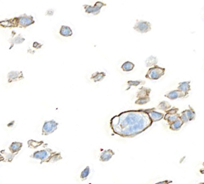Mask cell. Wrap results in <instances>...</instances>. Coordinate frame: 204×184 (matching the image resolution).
Here are the masks:
<instances>
[{"label": "cell", "instance_id": "6da1fadb", "mask_svg": "<svg viewBox=\"0 0 204 184\" xmlns=\"http://www.w3.org/2000/svg\"><path fill=\"white\" fill-rule=\"evenodd\" d=\"M153 123L144 110H129L113 117L110 121V126L117 135L133 137L150 128Z\"/></svg>", "mask_w": 204, "mask_h": 184}, {"label": "cell", "instance_id": "7a4b0ae2", "mask_svg": "<svg viewBox=\"0 0 204 184\" xmlns=\"http://www.w3.org/2000/svg\"><path fill=\"white\" fill-rule=\"evenodd\" d=\"M165 73V68L154 65L150 68L145 75V77L150 80H158L164 75Z\"/></svg>", "mask_w": 204, "mask_h": 184}, {"label": "cell", "instance_id": "3957f363", "mask_svg": "<svg viewBox=\"0 0 204 184\" xmlns=\"http://www.w3.org/2000/svg\"><path fill=\"white\" fill-rule=\"evenodd\" d=\"M106 5H107L106 3H104L102 2H97L94 6H91V5H84V8L86 13L97 15L100 13L101 9L104 6H106Z\"/></svg>", "mask_w": 204, "mask_h": 184}, {"label": "cell", "instance_id": "277c9868", "mask_svg": "<svg viewBox=\"0 0 204 184\" xmlns=\"http://www.w3.org/2000/svg\"><path fill=\"white\" fill-rule=\"evenodd\" d=\"M134 30L140 33H147L151 31V24L148 21H139L133 27Z\"/></svg>", "mask_w": 204, "mask_h": 184}, {"label": "cell", "instance_id": "5b68a950", "mask_svg": "<svg viewBox=\"0 0 204 184\" xmlns=\"http://www.w3.org/2000/svg\"><path fill=\"white\" fill-rule=\"evenodd\" d=\"M179 109L178 108H170L169 110L166 112V114L164 116V119L166 120V122L170 125L174 121H176L180 117V114H178V112Z\"/></svg>", "mask_w": 204, "mask_h": 184}, {"label": "cell", "instance_id": "8992f818", "mask_svg": "<svg viewBox=\"0 0 204 184\" xmlns=\"http://www.w3.org/2000/svg\"><path fill=\"white\" fill-rule=\"evenodd\" d=\"M19 27L27 28L34 23L33 17L31 15H27V14H23L18 17Z\"/></svg>", "mask_w": 204, "mask_h": 184}, {"label": "cell", "instance_id": "52a82bcc", "mask_svg": "<svg viewBox=\"0 0 204 184\" xmlns=\"http://www.w3.org/2000/svg\"><path fill=\"white\" fill-rule=\"evenodd\" d=\"M54 153H53L50 149H49V150H43L34 153L33 155V157L36 159H39L42 162H44V161H49L50 158Z\"/></svg>", "mask_w": 204, "mask_h": 184}, {"label": "cell", "instance_id": "ba28073f", "mask_svg": "<svg viewBox=\"0 0 204 184\" xmlns=\"http://www.w3.org/2000/svg\"><path fill=\"white\" fill-rule=\"evenodd\" d=\"M196 118V112L190 106V109L183 111L181 114L180 115L179 118L182 120L184 123L188 122L189 121L194 120Z\"/></svg>", "mask_w": 204, "mask_h": 184}, {"label": "cell", "instance_id": "9c48e42d", "mask_svg": "<svg viewBox=\"0 0 204 184\" xmlns=\"http://www.w3.org/2000/svg\"><path fill=\"white\" fill-rule=\"evenodd\" d=\"M58 125V123H56L55 120H51L49 122H45L43 128V134L44 135H48L53 133L57 129Z\"/></svg>", "mask_w": 204, "mask_h": 184}, {"label": "cell", "instance_id": "30bf717a", "mask_svg": "<svg viewBox=\"0 0 204 184\" xmlns=\"http://www.w3.org/2000/svg\"><path fill=\"white\" fill-rule=\"evenodd\" d=\"M154 110H155L154 108L148 109V110H144L146 112L148 113L150 119L152 120L153 122H159V121L161 120L163 118H164V114H163L162 113L156 112Z\"/></svg>", "mask_w": 204, "mask_h": 184}, {"label": "cell", "instance_id": "8fae6325", "mask_svg": "<svg viewBox=\"0 0 204 184\" xmlns=\"http://www.w3.org/2000/svg\"><path fill=\"white\" fill-rule=\"evenodd\" d=\"M0 26L3 28L19 27L18 17H14L13 19H6V20L0 21Z\"/></svg>", "mask_w": 204, "mask_h": 184}, {"label": "cell", "instance_id": "7c38bea8", "mask_svg": "<svg viewBox=\"0 0 204 184\" xmlns=\"http://www.w3.org/2000/svg\"><path fill=\"white\" fill-rule=\"evenodd\" d=\"M165 96V97H167L168 99H169L170 100H176L177 99H180V98H185L188 95L178 89V90H174L169 92V93L166 94Z\"/></svg>", "mask_w": 204, "mask_h": 184}, {"label": "cell", "instance_id": "4fadbf2b", "mask_svg": "<svg viewBox=\"0 0 204 184\" xmlns=\"http://www.w3.org/2000/svg\"><path fill=\"white\" fill-rule=\"evenodd\" d=\"M8 77L9 83L17 81V80H19L24 78L21 71H11L8 73Z\"/></svg>", "mask_w": 204, "mask_h": 184}, {"label": "cell", "instance_id": "5bb4252c", "mask_svg": "<svg viewBox=\"0 0 204 184\" xmlns=\"http://www.w3.org/2000/svg\"><path fill=\"white\" fill-rule=\"evenodd\" d=\"M114 154L115 153L112 149H108V150L104 151L100 154V160L101 162H107V161H109L113 157Z\"/></svg>", "mask_w": 204, "mask_h": 184}, {"label": "cell", "instance_id": "9a60e30c", "mask_svg": "<svg viewBox=\"0 0 204 184\" xmlns=\"http://www.w3.org/2000/svg\"><path fill=\"white\" fill-rule=\"evenodd\" d=\"M178 89L180 90L182 93H185L186 94L188 95L189 91L190 90V81H186V82H182L178 85Z\"/></svg>", "mask_w": 204, "mask_h": 184}, {"label": "cell", "instance_id": "2e32d148", "mask_svg": "<svg viewBox=\"0 0 204 184\" xmlns=\"http://www.w3.org/2000/svg\"><path fill=\"white\" fill-rule=\"evenodd\" d=\"M106 74L104 72H96L95 73H93L91 76V79L94 80V82L97 83L100 82L103 79L106 77Z\"/></svg>", "mask_w": 204, "mask_h": 184}, {"label": "cell", "instance_id": "e0dca14e", "mask_svg": "<svg viewBox=\"0 0 204 184\" xmlns=\"http://www.w3.org/2000/svg\"><path fill=\"white\" fill-rule=\"evenodd\" d=\"M59 32L61 36L65 37H69L72 35V31L71 28L65 25H63L61 27Z\"/></svg>", "mask_w": 204, "mask_h": 184}, {"label": "cell", "instance_id": "ac0fdd59", "mask_svg": "<svg viewBox=\"0 0 204 184\" xmlns=\"http://www.w3.org/2000/svg\"><path fill=\"white\" fill-rule=\"evenodd\" d=\"M183 124H184V123L182 122V120L180 118H178L176 121H174V122H172L169 125H170V129L171 130L176 131H178L181 129Z\"/></svg>", "mask_w": 204, "mask_h": 184}, {"label": "cell", "instance_id": "d6986e66", "mask_svg": "<svg viewBox=\"0 0 204 184\" xmlns=\"http://www.w3.org/2000/svg\"><path fill=\"white\" fill-rule=\"evenodd\" d=\"M151 92V89L150 88L147 87H141L140 88L139 90V92L137 94V98H141L144 96H149L150 93Z\"/></svg>", "mask_w": 204, "mask_h": 184}, {"label": "cell", "instance_id": "ffe728a7", "mask_svg": "<svg viewBox=\"0 0 204 184\" xmlns=\"http://www.w3.org/2000/svg\"><path fill=\"white\" fill-rule=\"evenodd\" d=\"M157 63H158V60H157L156 57L153 56L149 57L145 61V64L147 67L154 66L157 64Z\"/></svg>", "mask_w": 204, "mask_h": 184}, {"label": "cell", "instance_id": "44dd1931", "mask_svg": "<svg viewBox=\"0 0 204 184\" xmlns=\"http://www.w3.org/2000/svg\"><path fill=\"white\" fill-rule=\"evenodd\" d=\"M134 67H135V65H134L133 63L129 61H125L124 64L121 65V69L125 72H129L132 71Z\"/></svg>", "mask_w": 204, "mask_h": 184}, {"label": "cell", "instance_id": "7402d4cb", "mask_svg": "<svg viewBox=\"0 0 204 184\" xmlns=\"http://www.w3.org/2000/svg\"><path fill=\"white\" fill-rule=\"evenodd\" d=\"M21 147H22V144L21 143L15 142V143H13L11 145V146L9 147V150L11 151V153H17L19 151H20Z\"/></svg>", "mask_w": 204, "mask_h": 184}, {"label": "cell", "instance_id": "603a6c76", "mask_svg": "<svg viewBox=\"0 0 204 184\" xmlns=\"http://www.w3.org/2000/svg\"><path fill=\"white\" fill-rule=\"evenodd\" d=\"M157 108H158L159 110L166 112L169 109L171 108V105L166 101H162L160 103V104L157 106Z\"/></svg>", "mask_w": 204, "mask_h": 184}, {"label": "cell", "instance_id": "cb8c5ba5", "mask_svg": "<svg viewBox=\"0 0 204 184\" xmlns=\"http://www.w3.org/2000/svg\"><path fill=\"white\" fill-rule=\"evenodd\" d=\"M145 81L144 80H129L127 82L128 85V89L127 90H129L131 87H137V86L140 85H144Z\"/></svg>", "mask_w": 204, "mask_h": 184}, {"label": "cell", "instance_id": "d4e9b609", "mask_svg": "<svg viewBox=\"0 0 204 184\" xmlns=\"http://www.w3.org/2000/svg\"><path fill=\"white\" fill-rule=\"evenodd\" d=\"M150 101L149 96H144L141 98H138V99L135 101V104L138 105H144Z\"/></svg>", "mask_w": 204, "mask_h": 184}, {"label": "cell", "instance_id": "484cf974", "mask_svg": "<svg viewBox=\"0 0 204 184\" xmlns=\"http://www.w3.org/2000/svg\"><path fill=\"white\" fill-rule=\"evenodd\" d=\"M90 173V168L89 166H87V167L82 171V172H81V174L80 175L81 179L82 180H86L87 177H88Z\"/></svg>", "mask_w": 204, "mask_h": 184}, {"label": "cell", "instance_id": "4316f807", "mask_svg": "<svg viewBox=\"0 0 204 184\" xmlns=\"http://www.w3.org/2000/svg\"><path fill=\"white\" fill-rule=\"evenodd\" d=\"M61 156L60 153H54V154H52V156L50 158L49 161H52V162H56V161L61 159Z\"/></svg>", "mask_w": 204, "mask_h": 184}, {"label": "cell", "instance_id": "83f0119b", "mask_svg": "<svg viewBox=\"0 0 204 184\" xmlns=\"http://www.w3.org/2000/svg\"><path fill=\"white\" fill-rule=\"evenodd\" d=\"M42 143H43L42 142L39 143V142H37V141H33V140H31V141H30L29 142H28V144H29V147H33V146L34 145V148L37 147L39 146L40 144H42Z\"/></svg>", "mask_w": 204, "mask_h": 184}, {"label": "cell", "instance_id": "f1b7e54d", "mask_svg": "<svg viewBox=\"0 0 204 184\" xmlns=\"http://www.w3.org/2000/svg\"><path fill=\"white\" fill-rule=\"evenodd\" d=\"M15 43H17V44H20V43H21V41H22V42L24 41V38H23L21 36H17L16 38H15Z\"/></svg>", "mask_w": 204, "mask_h": 184}, {"label": "cell", "instance_id": "f546056e", "mask_svg": "<svg viewBox=\"0 0 204 184\" xmlns=\"http://www.w3.org/2000/svg\"><path fill=\"white\" fill-rule=\"evenodd\" d=\"M54 13V11L52 9H49L47 11V12H46V15H52Z\"/></svg>", "mask_w": 204, "mask_h": 184}, {"label": "cell", "instance_id": "4dcf8cb0", "mask_svg": "<svg viewBox=\"0 0 204 184\" xmlns=\"http://www.w3.org/2000/svg\"><path fill=\"white\" fill-rule=\"evenodd\" d=\"M3 160V158L1 156V155H0V161H1V160Z\"/></svg>", "mask_w": 204, "mask_h": 184}]
</instances>
